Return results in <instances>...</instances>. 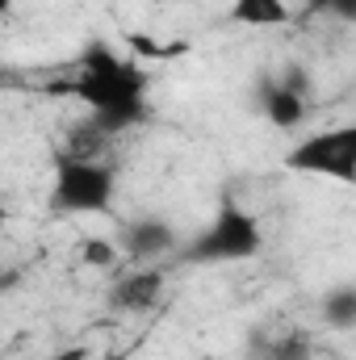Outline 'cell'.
Wrapping results in <instances>:
<instances>
[{"mask_svg":"<svg viewBox=\"0 0 356 360\" xmlns=\"http://www.w3.org/2000/svg\"><path fill=\"white\" fill-rule=\"evenodd\" d=\"M68 92L89 105V126L105 139H117L147 122V72L130 59H122L113 46L89 42L80 55L76 80H68Z\"/></svg>","mask_w":356,"mask_h":360,"instance_id":"1","label":"cell"},{"mask_svg":"<svg viewBox=\"0 0 356 360\" xmlns=\"http://www.w3.org/2000/svg\"><path fill=\"white\" fill-rule=\"evenodd\" d=\"M265 252V226L256 214H248L235 201H222L210 218V226L184 248L193 264H243Z\"/></svg>","mask_w":356,"mask_h":360,"instance_id":"2","label":"cell"},{"mask_svg":"<svg viewBox=\"0 0 356 360\" xmlns=\"http://www.w3.org/2000/svg\"><path fill=\"white\" fill-rule=\"evenodd\" d=\"M113 193H117L113 168L96 164L89 155H63L55 164V180H51V214H59V218L109 214Z\"/></svg>","mask_w":356,"mask_h":360,"instance_id":"3","label":"cell"},{"mask_svg":"<svg viewBox=\"0 0 356 360\" xmlns=\"http://www.w3.org/2000/svg\"><path fill=\"white\" fill-rule=\"evenodd\" d=\"M285 168L302 172V176H331L340 184H352L356 180V126H336V130L302 139L285 155Z\"/></svg>","mask_w":356,"mask_h":360,"instance_id":"4","label":"cell"},{"mask_svg":"<svg viewBox=\"0 0 356 360\" xmlns=\"http://www.w3.org/2000/svg\"><path fill=\"white\" fill-rule=\"evenodd\" d=\"M180 243L177 226L160 214H143V218H126L122 235H117V252H126L130 260H160Z\"/></svg>","mask_w":356,"mask_h":360,"instance_id":"5","label":"cell"},{"mask_svg":"<svg viewBox=\"0 0 356 360\" xmlns=\"http://www.w3.org/2000/svg\"><path fill=\"white\" fill-rule=\"evenodd\" d=\"M256 109L272 130H298L306 122V96L293 89H285L281 80H256Z\"/></svg>","mask_w":356,"mask_h":360,"instance_id":"6","label":"cell"},{"mask_svg":"<svg viewBox=\"0 0 356 360\" xmlns=\"http://www.w3.org/2000/svg\"><path fill=\"white\" fill-rule=\"evenodd\" d=\"M164 297V276L160 272H134L109 285V306L117 310H155V302Z\"/></svg>","mask_w":356,"mask_h":360,"instance_id":"7","label":"cell"},{"mask_svg":"<svg viewBox=\"0 0 356 360\" xmlns=\"http://www.w3.org/2000/svg\"><path fill=\"white\" fill-rule=\"evenodd\" d=\"M227 17L248 30H276L289 21V0H231Z\"/></svg>","mask_w":356,"mask_h":360,"instance_id":"8","label":"cell"},{"mask_svg":"<svg viewBox=\"0 0 356 360\" xmlns=\"http://www.w3.org/2000/svg\"><path fill=\"white\" fill-rule=\"evenodd\" d=\"M323 323L340 335L356 331V285L352 281H340L323 293Z\"/></svg>","mask_w":356,"mask_h":360,"instance_id":"9","label":"cell"},{"mask_svg":"<svg viewBox=\"0 0 356 360\" xmlns=\"http://www.w3.org/2000/svg\"><path fill=\"white\" fill-rule=\"evenodd\" d=\"M268 360H314V348L306 335H281L268 340Z\"/></svg>","mask_w":356,"mask_h":360,"instance_id":"10","label":"cell"},{"mask_svg":"<svg viewBox=\"0 0 356 360\" xmlns=\"http://www.w3.org/2000/svg\"><path fill=\"white\" fill-rule=\"evenodd\" d=\"M117 256H122V252H117L109 239H84V243H80V260H84L89 269H113Z\"/></svg>","mask_w":356,"mask_h":360,"instance_id":"11","label":"cell"},{"mask_svg":"<svg viewBox=\"0 0 356 360\" xmlns=\"http://www.w3.org/2000/svg\"><path fill=\"white\" fill-rule=\"evenodd\" d=\"M319 4H323L327 13H336L340 21H356V0H314L310 8H319Z\"/></svg>","mask_w":356,"mask_h":360,"instance_id":"12","label":"cell"},{"mask_svg":"<svg viewBox=\"0 0 356 360\" xmlns=\"http://www.w3.org/2000/svg\"><path fill=\"white\" fill-rule=\"evenodd\" d=\"M92 360H134V348H113V352H101Z\"/></svg>","mask_w":356,"mask_h":360,"instance_id":"13","label":"cell"},{"mask_svg":"<svg viewBox=\"0 0 356 360\" xmlns=\"http://www.w3.org/2000/svg\"><path fill=\"white\" fill-rule=\"evenodd\" d=\"M4 226H8V205L0 201V231H4Z\"/></svg>","mask_w":356,"mask_h":360,"instance_id":"14","label":"cell"},{"mask_svg":"<svg viewBox=\"0 0 356 360\" xmlns=\"http://www.w3.org/2000/svg\"><path fill=\"white\" fill-rule=\"evenodd\" d=\"M13 13V0H0V17H8Z\"/></svg>","mask_w":356,"mask_h":360,"instance_id":"15","label":"cell"},{"mask_svg":"<svg viewBox=\"0 0 356 360\" xmlns=\"http://www.w3.org/2000/svg\"><path fill=\"white\" fill-rule=\"evenodd\" d=\"M151 4H168V0H151Z\"/></svg>","mask_w":356,"mask_h":360,"instance_id":"16","label":"cell"}]
</instances>
